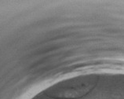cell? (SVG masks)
Segmentation results:
<instances>
[{"label": "cell", "mask_w": 124, "mask_h": 99, "mask_svg": "<svg viewBox=\"0 0 124 99\" xmlns=\"http://www.w3.org/2000/svg\"><path fill=\"white\" fill-rule=\"evenodd\" d=\"M96 83L95 77H79L56 85L51 88L49 94L52 97L61 98H81L89 93Z\"/></svg>", "instance_id": "obj_1"}]
</instances>
